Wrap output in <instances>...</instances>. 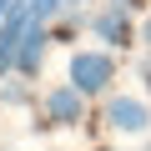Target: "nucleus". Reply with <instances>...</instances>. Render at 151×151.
I'll list each match as a JSON object with an SVG mask.
<instances>
[{"instance_id":"obj_11","label":"nucleus","mask_w":151,"mask_h":151,"mask_svg":"<svg viewBox=\"0 0 151 151\" xmlns=\"http://www.w3.org/2000/svg\"><path fill=\"white\" fill-rule=\"evenodd\" d=\"M111 5H126V10H131V5H136V0H111Z\"/></svg>"},{"instance_id":"obj_6","label":"nucleus","mask_w":151,"mask_h":151,"mask_svg":"<svg viewBox=\"0 0 151 151\" xmlns=\"http://www.w3.org/2000/svg\"><path fill=\"white\" fill-rule=\"evenodd\" d=\"M65 10V0H30V5H25V15H30V25H45L50 30V20Z\"/></svg>"},{"instance_id":"obj_7","label":"nucleus","mask_w":151,"mask_h":151,"mask_svg":"<svg viewBox=\"0 0 151 151\" xmlns=\"http://www.w3.org/2000/svg\"><path fill=\"white\" fill-rule=\"evenodd\" d=\"M0 101H5V106H20V101H25V86H5V91H0Z\"/></svg>"},{"instance_id":"obj_8","label":"nucleus","mask_w":151,"mask_h":151,"mask_svg":"<svg viewBox=\"0 0 151 151\" xmlns=\"http://www.w3.org/2000/svg\"><path fill=\"white\" fill-rule=\"evenodd\" d=\"M141 81H146V96H151V55L141 60Z\"/></svg>"},{"instance_id":"obj_3","label":"nucleus","mask_w":151,"mask_h":151,"mask_svg":"<svg viewBox=\"0 0 151 151\" xmlns=\"http://www.w3.org/2000/svg\"><path fill=\"white\" fill-rule=\"evenodd\" d=\"M106 126L121 136H146L151 131V106L141 96H111L106 101Z\"/></svg>"},{"instance_id":"obj_5","label":"nucleus","mask_w":151,"mask_h":151,"mask_svg":"<svg viewBox=\"0 0 151 151\" xmlns=\"http://www.w3.org/2000/svg\"><path fill=\"white\" fill-rule=\"evenodd\" d=\"M45 45H50V30L45 25H30L20 35V45H15V76H35L40 60H45Z\"/></svg>"},{"instance_id":"obj_9","label":"nucleus","mask_w":151,"mask_h":151,"mask_svg":"<svg viewBox=\"0 0 151 151\" xmlns=\"http://www.w3.org/2000/svg\"><path fill=\"white\" fill-rule=\"evenodd\" d=\"M141 40H146V50H151V15H146V25H141Z\"/></svg>"},{"instance_id":"obj_2","label":"nucleus","mask_w":151,"mask_h":151,"mask_svg":"<svg viewBox=\"0 0 151 151\" xmlns=\"http://www.w3.org/2000/svg\"><path fill=\"white\" fill-rule=\"evenodd\" d=\"M40 111H45V126H81V121H86V96L76 91L70 81H60V86L45 91Z\"/></svg>"},{"instance_id":"obj_10","label":"nucleus","mask_w":151,"mask_h":151,"mask_svg":"<svg viewBox=\"0 0 151 151\" xmlns=\"http://www.w3.org/2000/svg\"><path fill=\"white\" fill-rule=\"evenodd\" d=\"M81 5H91V0H65V10H81Z\"/></svg>"},{"instance_id":"obj_1","label":"nucleus","mask_w":151,"mask_h":151,"mask_svg":"<svg viewBox=\"0 0 151 151\" xmlns=\"http://www.w3.org/2000/svg\"><path fill=\"white\" fill-rule=\"evenodd\" d=\"M65 81L81 91V96L111 91V81H116V55H111V50H76L70 65H65Z\"/></svg>"},{"instance_id":"obj_4","label":"nucleus","mask_w":151,"mask_h":151,"mask_svg":"<svg viewBox=\"0 0 151 151\" xmlns=\"http://www.w3.org/2000/svg\"><path fill=\"white\" fill-rule=\"evenodd\" d=\"M91 30L106 40V45H131L136 40V30H131V15H126V5H101L96 15H91Z\"/></svg>"}]
</instances>
